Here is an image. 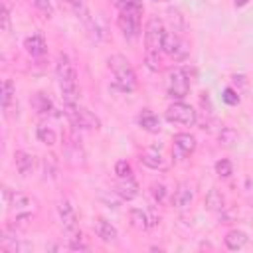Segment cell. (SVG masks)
I'll return each instance as SVG.
<instances>
[{"mask_svg": "<svg viewBox=\"0 0 253 253\" xmlns=\"http://www.w3.org/2000/svg\"><path fill=\"white\" fill-rule=\"evenodd\" d=\"M55 75H57V83H59V91H61V99H63L65 109L75 107L77 101H79L77 67H75L73 59H71L67 53H59V55H57Z\"/></svg>", "mask_w": 253, "mask_h": 253, "instance_id": "6da1fadb", "label": "cell"}, {"mask_svg": "<svg viewBox=\"0 0 253 253\" xmlns=\"http://www.w3.org/2000/svg\"><path fill=\"white\" fill-rule=\"evenodd\" d=\"M109 69L113 73V87L117 91L130 93L136 89V73L123 53H113L109 57Z\"/></svg>", "mask_w": 253, "mask_h": 253, "instance_id": "7a4b0ae2", "label": "cell"}, {"mask_svg": "<svg viewBox=\"0 0 253 253\" xmlns=\"http://www.w3.org/2000/svg\"><path fill=\"white\" fill-rule=\"evenodd\" d=\"M2 196H4V204L8 210L16 211V213H34L38 210V200L30 194L24 192H16L10 190L8 186L2 188Z\"/></svg>", "mask_w": 253, "mask_h": 253, "instance_id": "3957f363", "label": "cell"}, {"mask_svg": "<svg viewBox=\"0 0 253 253\" xmlns=\"http://www.w3.org/2000/svg\"><path fill=\"white\" fill-rule=\"evenodd\" d=\"M164 24L158 16H152L146 22V30H144V47L146 53H160L162 51V40H164Z\"/></svg>", "mask_w": 253, "mask_h": 253, "instance_id": "277c9868", "label": "cell"}, {"mask_svg": "<svg viewBox=\"0 0 253 253\" xmlns=\"http://www.w3.org/2000/svg\"><path fill=\"white\" fill-rule=\"evenodd\" d=\"M166 121L174 123V125H182V126H192L198 121V113L192 105H188L184 101H174L166 109Z\"/></svg>", "mask_w": 253, "mask_h": 253, "instance_id": "5b68a950", "label": "cell"}, {"mask_svg": "<svg viewBox=\"0 0 253 253\" xmlns=\"http://www.w3.org/2000/svg\"><path fill=\"white\" fill-rule=\"evenodd\" d=\"M140 16H142V10H121L119 12L117 26L128 42H134L140 34Z\"/></svg>", "mask_w": 253, "mask_h": 253, "instance_id": "8992f818", "label": "cell"}, {"mask_svg": "<svg viewBox=\"0 0 253 253\" xmlns=\"http://www.w3.org/2000/svg\"><path fill=\"white\" fill-rule=\"evenodd\" d=\"M190 93V73L184 67H174L168 73V95L176 101H182Z\"/></svg>", "mask_w": 253, "mask_h": 253, "instance_id": "52a82bcc", "label": "cell"}, {"mask_svg": "<svg viewBox=\"0 0 253 253\" xmlns=\"http://www.w3.org/2000/svg\"><path fill=\"white\" fill-rule=\"evenodd\" d=\"M65 113H67V117H69L73 128H81V130H97V128H101L99 117L93 115V113H91L89 109H85V107L75 105V107L65 109Z\"/></svg>", "mask_w": 253, "mask_h": 253, "instance_id": "ba28073f", "label": "cell"}, {"mask_svg": "<svg viewBox=\"0 0 253 253\" xmlns=\"http://www.w3.org/2000/svg\"><path fill=\"white\" fill-rule=\"evenodd\" d=\"M57 219H59L61 231H63L67 237H73V235L81 233V231H79L77 213H75V210H73L71 202H69V200H65V198H61V200L57 202Z\"/></svg>", "mask_w": 253, "mask_h": 253, "instance_id": "9c48e42d", "label": "cell"}, {"mask_svg": "<svg viewBox=\"0 0 253 253\" xmlns=\"http://www.w3.org/2000/svg\"><path fill=\"white\" fill-rule=\"evenodd\" d=\"M162 51L168 57H172L174 61H182V59L188 57L190 47H188V43L184 42V38L178 32H166L164 40H162Z\"/></svg>", "mask_w": 253, "mask_h": 253, "instance_id": "30bf717a", "label": "cell"}, {"mask_svg": "<svg viewBox=\"0 0 253 253\" xmlns=\"http://www.w3.org/2000/svg\"><path fill=\"white\" fill-rule=\"evenodd\" d=\"M0 249L6 253H26L32 249V245L28 241H24L22 237H18L16 227L6 225L2 229V235H0Z\"/></svg>", "mask_w": 253, "mask_h": 253, "instance_id": "8fae6325", "label": "cell"}, {"mask_svg": "<svg viewBox=\"0 0 253 253\" xmlns=\"http://www.w3.org/2000/svg\"><path fill=\"white\" fill-rule=\"evenodd\" d=\"M194 150H196V138L190 132H178L174 136V148H172L174 158L186 160L188 156L194 154Z\"/></svg>", "mask_w": 253, "mask_h": 253, "instance_id": "7c38bea8", "label": "cell"}, {"mask_svg": "<svg viewBox=\"0 0 253 253\" xmlns=\"http://www.w3.org/2000/svg\"><path fill=\"white\" fill-rule=\"evenodd\" d=\"M194 202V188L188 182H180L172 194V206L178 210H186Z\"/></svg>", "mask_w": 253, "mask_h": 253, "instance_id": "4fadbf2b", "label": "cell"}, {"mask_svg": "<svg viewBox=\"0 0 253 253\" xmlns=\"http://www.w3.org/2000/svg\"><path fill=\"white\" fill-rule=\"evenodd\" d=\"M140 162L146 168H152V170H164V168H168V160L164 158V154L158 148H146L140 154Z\"/></svg>", "mask_w": 253, "mask_h": 253, "instance_id": "5bb4252c", "label": "cell"}, {"mask_svg": "<svg viewBox=\"0 0 253 253\" xmlns=\"http://www.w3.org/2000/svg\"><path fill=\"white\" fill-rule=\"evenodd\" d=\"M115 194L121 198V200H134L138 196V184L134 180V176L130 178H119V182L115 184Z\"/></svg>", "mask_w": 253, "mask_h": 253, "instance_id": "9a60e30c", "label": "cell"}, {"mask_svg": "<svg viewBox=\"0 0 253 253\" xmlns=\"http://www.w3.org/2000/svg\"><path fill=\"white\" fill-rule=\"evenodd\" d=\"M95 229H97V235H99V239H101L103 243H117V241H119V231H117V227H115L109 219L97 217Z\"/></svg>", "mask_w": 253, "mask_h": 253, "instance_id": "2e32d148", "label": "cell"}, {"mask_svg": "<svg viewBox=\"0 0 253 253\" xmlns=\"http://www.w3.org/2000/svg\"><path fill=\"white\" fill-rule=\"evenodd\" d=\"M24 49L32 55V57H42L47 51V42L42 34H32L24 40Z\"/></svg>", "mask_w": 253, "mask_h": 253, "instance_id": "e0dca14e", "label": "cell"}, {"mask_svg": "<svg viewBox=\"0 0 253 253\" xmlns=\"http://www.w3.org/2000/svg\"><path fill=\"white\" fill-rule=\"evenodd\" d=\"M14 164H16V170L20 176H28V174H32V170L36 166V158L28 150H16L14 152Z\"/></svg>", "mask_w": 253, "mask_h": 253, "instance_id": "ac0fdd59", "label": "cell"}, {"mask_svg": "<svg viewBox=\"0 0 253 253\" xmlns=\"http://www.w3.org/2000/svg\"><path fill=\"white\" fill-rule=\"evenodd\" d=\"M247 241H249V237H247V233L241 231V229H231V231H227L225 237H223V243H225V247H227L229 251H239V249H243V247L247 245Z\"/></svg>", "mask_w": 253, "mask_h": 253, "instance_id": "d6986e66", "label": "cell"}, {"mask_svg": "<svg viewBox=\"0 0 253 253\" xmlns=\"http://www.w3.org/2000/svg\"><path fill=\"white\" fill-rule=\"evenodd\" d=\"M128 221H130V225H132L134 229H138V231H148V229L152 227L148 211H142V210H138V208L128 210Z\"/></svg>", "mask_w": 253, "mask_h": 253, "instance_id": "ffe728a7", "label": "cell"}, {"mask_svg": "<svg viewBox=\"0 0 253 253\" xmlns=\"http://www.w3.org/2000/svg\"><path fill=\"white\" fill-rule=\"evenodd\" d=\"M32 107L40 117H49L53 111V103L45 93H36L32 97Z\"/></svg>", "mask_w": 253, "mask_h": 253, "instance_id": "44dd1931", "label": "cell"}, {"mask_svg": "<svg viewBox=\"0 0 253 253\" xmlns=\"http://www.w3.org/2000/svg\"><path fill=\"white\" fill-rule=\"evenodd\" d=\"M67 6H69V10L89 28L91 26V22H93V18H91V14H89V8H87V4H85V0H63Z\"/></svg>", "mask_w": 253, "mask_h": 253, "instance_id": "7402d4cb", "label": "cell"}, {"mask_svg": "<svg viewBox=\"0 0 253 253\" xmlns=\"http://www.w3.org/2000/svg\"><path fill=\"white\" fill-rule=\"evenodd\" d=\"M0 95H2V109H4V113L8 115L10 109H12V105H16V87H14V83H12L10 79H4V81H2V91H0Z\"/></svg>", "mask_w": 253, "mask_h": 253, "instance_id": "603a6c76", "label": "cell"}, {"mask_svg": "<svg viewBox=\"0 0 253 253\" xmlns=\"http://www.w3.org/2000/svg\"><path fill=\"white\" fill-rule=\"evenodd\" d=\"M136 121H138L140 128L146 130V132H158V130H160V119H158L152 111H148V109H144V111L138 115Z\"/></svg>", "mask_w": 253, "mask_h": 253, "instance_id": "cb8c5ba5", "label": "cell"}, {"mask_svg": "<svg viewBox=\"0 0 253 253\" xmlns=\"http://www.w3.org/2000/svg\"><path fill=\"white\" fill-rule=\"evenodd\" d=\"M206 208L210 211H223L225 208V198L223 194L217 190V188H211L208 194H206Z\"/></svg>", "mask_w": 253, "mask_h": 253, "instance_id": "d4e9b609", "label": "cell"}, {"mask_svg": "<svg viewBox=\"0 0 253 253\" xmlns=\"http://www.w3.org/2000/svg\"><path fill=\"white\" fill-rule=\"evenodd\" d=\"M36 136H38V140L43 142L45 146H53V144L57 142L55 130H53L51 126H45V125H40V126L36 128Z\"/></svg>", "mask_w": 253, "mask_h": 253, "instance_id": "484cf974", "label": "cell"}, {"mask_svg": "<svg viewBox=\"0 0 253 253\" xmlns=\"http://www.w3.org/2000/svg\"><path fill=\"white\" fill-rule=\"evenodd\" d=\"M217 140H219L221 146L231 148V146L237 142V130H235L233 126H221V130H219V134H217Z\"/></svg>", "mask_w": 253, "mask_h": 253, "instance_id": "4316f807", "label": "cell"}, {"mask_svg": "<svg viewBox=\"0 0 253 253\" xmlns=\"http://www.w3.org/2000/svg\"><path fill=\"white\" fill-rule=\"evenodd\" d=\"M150 196H152V200H154L156 204H162V202L166 200V196H168V190H166V186H164L162 182H154V184L150 186Z\"/></svg>", "mask_w": 253, "mask_h": 253, "instance_id": "83f0119b", "label": "cell"}, {"mask_svg": "<svg viewBox=\"0 0 253 253\" xmlns=\"http://www.w3.org/2000/svg\"><path fill=\"white\" fill-rule=\"evenodd\" d=\"M215 174H217L219 178H229V176L233 174V166H231V162H229L227 158L217 160V162H215Z\"/></svg>", "mask_w": 253, "mask_h": 253, "instance_id": "f1b7e54d", "label": "cell"}, {"mask_svg": "<svg viewBox=\"0 0 253 253\" xmlns=\"http://www.w3.org/2000/svg\"><path fill=\"white\" fill-rule=\"evenodd\" d=\"M115 174H117V178H130V176H132V166H130V162H128V160H119V162L115 164Z\"/></svg>", "mask_w": 253, "mask_h": 253, "instance_id": "f546056e", "label": "cell"}, {"mask_svg": "<svg viewBox=\"0 0 253 253\" xmlns=\"http://www.w3.org/2000/svg\"><path fill=\"white\" fill-rule=\"evenodd\" d=\"M67 249H71V251H89V245L83 241V237H81V233H77V235H73V237H69V243H67Z\"/></svg>", "mask_w": 253, "mask_h": 253, "instance_id": "4dcf8cb0", "label": "cell"}, {"mask_svg": "<svg viewBox=\"0 0 253 253\" xmlns=\"http://www.w3.org/2000/svg\"><path fill=\"white\" fill-rule=\"evenodd\" d=\"M144 63L150 71H160V53H146Z\"/></svg>", "mask_w": 253, "mask_h": 253, "instance_id": "1f68e13d", "label": "cell"}, {"mask_svg": "<svg viewBox=\"0 0 253 253\" xmlns=\"http://www.w3.org/2000/svg\"><path fill=\"white\" fill-rule=\"evenodd\" d=\"M119 10H142V4L140 0H113Z\"/></svg>", "mask_w": 253, "mask_h": 253, "instance_id": "d6a6232c", "label": "cell"}, {"mask_svg": "<svg viewBox=\"0 0 253 253\" xmlns=\"http://www.w3.org/2000/svg\"><path fill=\"white\" fill-rule=\"evenodd\" d=\"M221 97H223V101H225L227 105H237V103H239V91H235L233 87H225Z\"/></svg>", "mask_w": 253, "mask_h": 253, "instance_id": "836d02e7", "label": "cell"}, {"mask_svg": "<svg viewBox=\"0 0 253 253\" xmlns=\"http://www.w3.org/2000/svg\"><path fill=\"white\" fill-rule=\"evenodd\" d=\"M34 2V6H36V10H40L43 16H51L53 14V6H51V2L49 0H32Z\"/></svg>", "mask_w": 253, "mask_h": 253, "instance_id": "e575fe53", "label": "cell"}, {"mask_svg": "<svg viewBox=\"0 0 253 253\" xmlns=\"http://www.w3.org/2000/svg\"><path fill=\"white\" fill-rule=\"evenodd\" d=\"M2 30L10 32V8H8L6 2L2 4Z\"/></svg>", "mask_w": 253, "mask_h": 253, "instance_id": "d590c367", "label": "cell"}, {"mask_svg": "<svg viewBox=\"0 0 253 253\" xmlns=\"http://www.w3.org/2000/svg\"><path fill=\"white\" fill-rule=\"evenodd\" d=\"M247 2H249V0H235V6H237V8H241V6H245Z\"/></svg>", "mask_w": 253, "mask_h": 253, "instance_id": "8d00e7d4", "label": "cell"}, {"mask_svg": "<svg viewBox=\"0 0 253 253\" xmlns=\"http://www.w3.org/2000/svg\"><path fill=\"white\" fill-rule=\"evenodd\" d=\"M152 2H158V0H152Z\"/></svg>", "mask_w": 253, "mask_h": 253, "instance_id": "74e56055", "label": "cell"}]
</instances>
